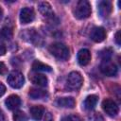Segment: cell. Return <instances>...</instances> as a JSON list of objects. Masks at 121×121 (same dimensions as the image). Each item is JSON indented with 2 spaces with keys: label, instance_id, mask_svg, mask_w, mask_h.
I'll list each match as a JSON object with an SVG mask.
<instances>
[{
  "label": "cell",
  "instance_id": "obj_14",
  "mask_svg": "<svg viewBox=\"0 0 121 121\" xmlns=\"http://www.w3.org/2000/svg\"><path fill=\"white\" fill-rule=\"evenodd\" d=\"M31 118L35 121H39L42 119L43 113H44V108L41 105H36V106H32L29 110Z\"/></svg>",
  "mask_w": 121,
  "mask_h": 121
},
{
  "label": "cell",
  "instance_id": "obj_29",
  "mask_svg": "<svg viewBox=\"0 0 121 121\" xmlns=\"http://www.w3.org/2000/svg\"><path fill=\"white\" fill-rule=\"evenodd\" d=\"M2 17H3V9H2V8L0 7V21H1Z\"/></svg>",
  "mask_w": 121,
  "mask_h": 121
},
{
  "label": "cell",
  "instance_id": "obj_4",
  "mask_svg": "<svg viewBox=\"0 0 121 121\" xmlns=\"http://www.w3.org/2000/svg\"><path fill=\"white\" fill-rule=\"evenodd\" d=\"M7 81L10 87L14 89H19L23 87V85L25 84V78L21 72L14 70L9 74L7 78Z\"/></svg>",
  "mask_w": 121,
  "mask_h": 121
},
{
  "label": "cell",
  "instance_id": "obj_11",
  "mask_svg": "<svg viewBox=\"0 0 121 121\" xmlns=\"http://www.w3.org/2000/svg\"><path fill=\"white\" fill-rule=\"evenodd\" d=\"M5 104L9 110H15L21 105V98L17 95H11L5 100Z\"/></svg>",
  "mask_w": 121,
  "mask_h": 121
},
{
  "label": "cell",
  "instance_id": "obj_12",
  "mask_svg": "<svg viewBox=\"0 0 121 121\" xmlns=\"http://www.w3.org/2000/svg\"><path fill=\"white\" fill-rule=\"evenodd\" d=\"M38 9H39V11L41 12V14H43V16H44L46 18H52L54 16V12L51 9V6L47 2L39 3Z\"/></svg>",
  "mask_w": 121,
  "mask_h": 121
},
{
  "label": "cell",
  "instance_id": "obj_6",
  "mask_svg": "<svg viewBox=\"0 0 121 121\" xmlns=\"http://www.w3.org/2000/svg\"><path fill=\"white\" fill-rule=\"evenodd\" d=\"M100 71L102 74L108 77H113L117 74V67L116 65L110 60H103L100 64Z\"/></svg>",
  "mask_w": 121,
  "mask_h": 121
},
{
  "label": "cell",
  "instance_id": "obj_5",
  "mask_svg": "<svg viewBox=\"0 0 121 121\" xmlns=\"http://www.w3.org/2000/svg\"><path fill=\"white\" fill-rule=\"evenodd\" d=\"M102 109L104 110V112L111 117H114L117 115L118 113V106L115 103V101H113L112 99L107 98L105 100H103L102 102Z\"/></svg>",
  "mask_w": 121,
  "mask_h": 121
},
{
  "label": "cell",
  "instance_id": "obj_21",
  "mask_svg": "<svg viewBox=\"0 0 121 121\" xmlns=\"http://www.w3.org/2000/svg\"><path fill=\"white\" fill-rule=\"evenodd\" d=\"M13 121H27V116L24 112L16 111L13 114Z\"/></svg>",
  "mask_w": 121,
  "mask_h": 121
},
{
  "label": "cell",
  "instance_id": "obj_18",
  "mask_svg": "<svg viewBox=\"0 0 121 121\" xmlns=\"http://www.w3.org/2000/svg\"><path fill=\"white\" fill-rule=\"evenodd\" d=\"M32 70L34 72H51V67L40 60H34L32 63Z\"/></svg>",
  "mask_w": 121,
  "mask_h": 121
},
{
  "label": "cell",
  "instance_id": "obj_10",
  "mask_svg": "<svg viewBox=\"0 0 121 121\" xmlns=\"http://www.w3.org/2000/svg\"><path fill=\"white\" fill-rule=\"evenodd\" d=\"M77 59H78V62L80 65H82V66L87 65L91 60V52L86 48L80 49L78 52Z\"/></svg>",
  "mask_w": 121,
  "mask_h": 121
},
{
  "label": "cell",
  "instance_id": "obj_1",
  "mask_svg": "<svg viewBox=\"0 0 121 121\" xmlns=\"http://www.w3.org/2000/svg\"><path fill=\"white\" fill-rule=\"evenodd\" d=\"M92 12V9H91V5L88 1L86 0H80L77 3V5L75 6L74 9H73V13L74 16L77 19H86L91 15Z\"/></svg>",
  "mask_w": 121,
  "mask_h": 121
},
{
  "label": "cell",
  "instance_id": "obj_13",
  "mask_svg": "<svg viewBox=\"0 0 121 121\" xmlns=\"http://www.w3.org/2000/svg\"><path fill=\"white\" fill-rule=\"evenodd\" d=\"M29 78H30V80L32 81V83H34L40 87H45L47 85V82H48L47 78L43 74H38V73L32 74L29 76Z\"/></svg>",
  "mask_w": 121,
  "mask_h": 121
},
{
  "label": "cell",
  "instance_id": "obj_20",
  "mask_svg": "<svg viewBox=\"0 0 121 121\" xmlns=\"http://www.w3.org/2000/svg\"><path fill=\"white\" fill-rule=\"evenodd\" d=\"M98 55L102 60H110L112 55V50L111 48H105V49H102L98 53Z\"/></svg>",
  "mask_w": 121,
  "mask_h": 121
},
{
  "label": "cell",
  "instance_id": "obj_28",
  "mask_svg": "<svg viewBox=\"0 0 121 121\" xmlns=\"http://www.w3.org/2000/svg\"><path fill=\"white\" fill-rule=\"evenodd\" d=\"M0 121H5V119H4V115H3L2 112H1V110H0Z\"/></svg>",
  "mask_w": 121,
  "mask_h": 121
},
{
  "label": "cell",
  "instance_id": "obj_17",
  "mask_svg": "<svg viewBox=\"0 0 121 121\" xmlns=\"http://www.w3.org/2000/svg\"><path fill=\"white\" fill-rule=\"evenodd\" d=\"M28 95L32 99H43L47 96V93L44 90L38 88H31L28 92Z\"/></svg>",
  "mask_w": 121,
  "mask_h": 121
},
{
  "label": "cell",
  "instance_id": "obj_3",
  "mask_svg": "<svg viewBox=\"0 0 121 121\" xmlns=\"http://www.w3.org/2000/svg\"><path fill=\"white\" fill-rule=\"evenodd\" d=\"M82 83H83V78L81 75L77 71H73L67 77L66 89L69 91H77L81 87Z\"/></svg>",
  "mask_w": 121,
  "mask_h": 121
},
{
  "label": "cell",
  "instance_id": "obj_9",
  "mask_svg": "<svg viewBox=\"0 0 121 121\" xmlns=\"http://www.w3.org/2000/svg\"><path fill=\"white\" fill-rule=\"evenodd\" d=\"M97 10L101 17H108L112 11V4L110 1H99L97 4Z\"/></svg>",
  "mask_w": 121,
  "mask_h": 121
},
{
  "label": "cell",
  "instance_id": "obj_24",
  "mask_svg": "<svg viewBox=\"0 0 121 121\" xmlns=\"http://www.w3.org/2000/svg\"><path fill=\"white\" fill-rule=\"evenodd\" d=\"M115 43H117V45H120L121 42H120V30H118L115 34Z\"/></svg>",
  "mask_w": 121,
  "mask_h": 121
},
{
  "label": "cell",
  "instance_id": "obj_19",
  "mask_svg": "<svg viewBox=\"0 0 121 121\" xmlns=\"http://www.w3.org/2000/svg\"><path fill=\"white\" fill-rule=\"evenodd\" d=\"M12 37V31L9 27H3L0 29V41H8Z\"/></svg>",
  "mask_w": 121,
  "mask_h": 121
},
{
  "label": "cell",
  "instance_id": "obj_15",
  "mask_svg": "<svg viewBox=\"0 0 121 121\" xmlns=\"http://www.w3.org/2000/svg\"><path fill=\"white\" fill-rule=\"evenodd\" d=\"M97 101H98V96L96 95H90L83 101V108L87 111H91L95 109V107L97 104Z\"/></svg>",
  "mask_w": 121,
  "mask_h": 121
},
{
  "label": "cell",
  "instance_id": "obj_7",
  "mask_svg": "<svg viewBox=\"0 0 121 121\" xmlns=\"http://www.w3.org/2000/svg\"><path fill=\"white\" fill-rule=\"evenodd\" d=\"M20 22L23 25H26L28 23H31L35 18L34 10L31 8H23L20 11Z\"/></svg>",
  "mask_w": 121,
  "mask_h": 121
},
{
  "label": "cell",
  "instance_id": "obj_8",
  "mask_svg": "<svg viewBox=\"0 0 121 121\" xmlns=\"http://www.w3.org/2000/svg\"><path fill=\"white\" fill-rule=\"evenodd\" d=\"M91 39L95 43H100L105 40L106 38V31L101 26H95L91 30L90 33Z\"/></svg>",
  "mask_w": 121,
  "mask_h": 121
},
{
  "label": "cell",
  "instance_id": "obj_27",
  "mask_svg": "<svg viewBox=\"0 0 121 121\" xmlns=\"http://www.w3.org/2000/svg\"><path fill=\"white\" fill-rule=\"evenodd\" d=\"M44 121H54V120H53V116L51 115V113H50V112H47V113L45 114Z\"/></svg>",
  "mask_w": 121,
  "mask_h": 121
},
{
  "label": "cell",
  "instance_id": "obj_22",
  "mask_svg": "<svg viewBox=\"0 0 121 121\" xmlns=\"http://www.w3.org/2000/svg\"><path fill=\"white\" fill-rule=\"evenodd\" d=\"M60 121H83V120L78 114H69V115L63 116L60 119Z\"/></svg>",
  "mask_w": 121,
  "mask_h": 121
},
{
  "label": "cell",
  "instance_id": "obj_26",
  "mask_svg": "<svg viewBox=\"0 0 121 121\" xmlns=\"http://www.w3.org/2000/svg\"><path fill=\"white\" fill-rule=\"evenodd\" d=\"M5 93H6V87H5V85H4L2 82H0V97H1Z\"/></svg>",
  "mask_w": 121,
  "mask_h": 121
},
{
  "label": "cell",
  "instance_id": "obj_23",
  "mask_svg": "<svg viewBox=\"0 0 121 121\" xmlns=\"http://www.w3.org/2000/svg\"><path fill=\"white\" fill-rule=\"evenodd\" d=\"M6 71H7V66L5 65V63H4V62L0 61V75L5 74V73H6Z\"/></svg>",
  "mask_w": 121,
  "mask_h": 121
},
{
  "label": "cell",
  "instance_id": "obj_2",
  "mask_svg": "<svg viewBox=\"0 0 121 121\" xmlns=\"http://www.w3.org/2000/svg\"><path fill=\"white\" fill-rule=\"evenodd\" d=\"M49 52L59 60H67L69 58V49L68 47L61 43H54L48 47Z\"/></svg>",
  "mask_w": 121,
  "mask_h": 121
},
{
  "label": "cell",
  "instance_id": "obj_16",
  "mask_svg": "<svg viewBox=\"0 0 121 121\" xmlns=\"http://www.w3.org/2000/svg\"><path fill=\"white\" fill-rule=\"evenodd\" d=\"M56 104L59 107H61V108L72 109V108H74L76 102H75V99L73 97H60V98L57 99Z\"/></svg>",
  "mask_w": 121,
  "mask_h": 121
},
{
  "label": "cell",
  "instance_id": "obj_25",
  "mask_svg": "<svg viewBox=\"0 0 121 121\" xmlns=\"http://www.w3.org/2000/svg\"><path fill=\"white\" fill-rule=\"evenodd\" d=\"M6 51H7V49H6V46H5L3 43H0V56H3V55H5Z\"/></svg>",
  "mask_w": 121,
  "mask_h": 121
}]
</instances>
